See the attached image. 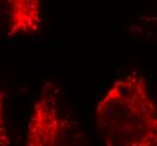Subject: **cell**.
<instances>
[{"instance_id": "1", "label": "cell", "mask_w": 157, "mask_h": 146, "mask_svg": "<svg viewBox=\"0 0 157 146\" xmlns=\"http://www.w3.org/2000/svg\"><path fill=\"white\" fill-rule=\"evenodd\" d=\"M95 124L107 146H157V100L143 75L129 72L115 80L97 102Z\"/></svg>"}, {"instance_id": "2", "label": "cell", "mask_w": 157, "mask_h": 146, "mask_svg": "<svg viewBox=\"0 0 157 146\" xmlns=\"http://www.w3.org/2000/svg\"><path fill=\"white\" fill-rule=\"evenodd\" d=\"M74 123L62 112L58 87L48 81L29 115L26 128L27 146H58L77 144Z\"/></svg>"}, {"instance_id": "3", "label": "cell", "mask_w": 157, "mask_h": 146, "mask_svg": "<svg viewBox=\"0 0 157 146\" xmlns=\"http://www.w3.org/2000/svg\"><path fill=\"white\" fill-rule=\"evenodd\" d=\"M42 26V0H0V33L9 37L35 34Z\"/></svg>"}, {"instance_id": "4", "label": "cell", "mask_w": 157, "mask_h": 146, "mask_svg": "<svg viewBox=\"0 0 157 146\" xmlns=\"http://www.w3.org/2000/svg\"><path fill=\"white\" fill-rule=\"evenodd\" d=\"M11 141L7 128L6 121V111H5V94L0 89V146L11 145Z\"/></svg>"}]
</instances>
